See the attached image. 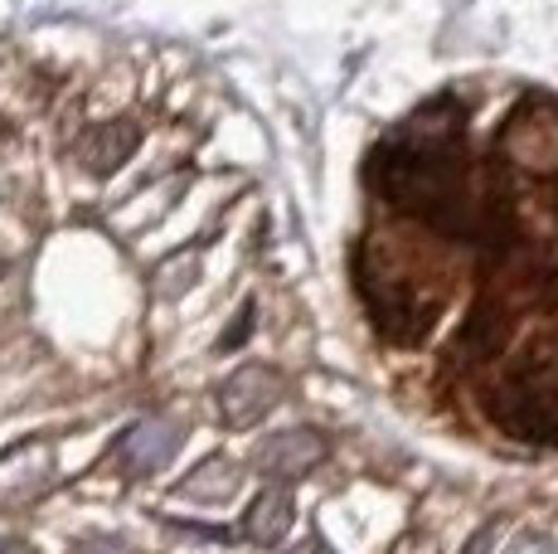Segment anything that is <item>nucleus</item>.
<instances>
[{
    "label": "nucleus",
    "mask_w": 558,
    "mask_h": 554,
    "mask_svg": "<svg viewBox=\"0 0 558 554\" xmlns=\"http://www.w3.org/2000/svg\"><path fill=\"white\" fill-rule=\"evenodd\" d=\"M287 530H292V492L287 486H267L248 506V516H243V535L257 540V545H277Z\"/></svg>",
    "instance_id": "obj_5"
},
{
    "label": "nucleus",
    "mask_w": 558,
    "mask_h": 554,
    "mask_svg": "<svg viewBox=\"0 0 558 554\" xmlns=\"http://www.w3.org/2000/svg\"><path fill=\"white\" fill-rule=\"evenodd\" d=\"M320 457H326V438L316 429L272 433V438H263V447H257V467L267 477H306Z\"/></svg>",
    "instance_id": "obj_4"
},
{
    "label": "nucleus",
    "mask_w": 558,
    "mask_h": 554,
    "mask_svg": "<svg viewBox=\"0 0 558 554\" xmlns=\"http://www.w3.org/2000/svg\"><path fill=\"white\" fill-rule=\"evenodd\" d=\"M296 554H320V550H316V545H302V550H296Z\"/></svg>",
    "instance_id": "obj_10"
},
{
    "label": "nucleus",
    "mask_w": 558,
    "mask_h": 554,
    "mask_svg": "<svg viewBox=\"0 0 558 554\" xmlns=\"http://www.w3.org/2000/svg\"><path fill=\"white\" fill-rule=\"evenodd\" d=\"M73 554H136V550H126L122 540H78V545H73Z\"/></svg>",
    "instance_id": "obj_7"
},
{
    "label": "nucleus",
    "mask_w": 558,
    "mask_h": 554,
    "mask_svg": "<svg viewBox=\"0 0 558 554\" xmlns=\"http://www.w3.org/2000/svg\"><path fill=\"white\" fill-rule=\"evenodd\" d=\"M239 482H243L239 462H229V457H209V462H199L195 472L180 482L175 496L195 501V506H219V501H229L233 492H239Z\"/></svg>",
    "instance_id": "obj_6"
},
{
    "label": "nucleus",
    "mask_w": 558,
    "mask_h": 554,
    "mask_svg": "<svg viewBox=\"0 0 558 554\" xmlns=\"http://www.w3.org/2000/svg\"><path fill=\"white\" fill-rule=\"evenodd\" d=\"M364 195L374 336L496 438L558 447V88L442 83L369 146Z\"/></svg>",
    "instance_id": "obj_1"
},
{
    "label": "nucleus",
    "mask_w": 558,
    "mask_h": 554,
    "mask_svg": "<svg viewBox=\"0 0 558 554\" xmlns=\"http://www.w3.org/2000/svg\"><path fill=\"white\" fill-rule=\"evenodd\" d=\"M506 554H558V550H554L544 535H520V540H514V545H510Z\"/></svg>",
    "instance_id": "obj_8"
},
{
    "label": "nucleus",
    "mask_w": 558,
    "mask_h": 554,
    "mask_svg": "<svg viewBox=\"0 0 558 554\" xmlns=\"http://www.w3.org/2000/svg\"><path fill=\"white\" fill-rule=\"evenodd\" d=\"M185 443V423L180 419H142L136 429H126V438L117 443V457L132 477H151L175 457V447Z\"/></svg>",
    "instance_id": "obj_3"
},
{
    "label": "nucleus",
    "mask_w": 558,
    "mask_h": 554,
    "mask_svg": "<svg viewBox=\"0 0 558 554\" xmlns=\"http://www.w3.org/2000/svg\"><path fill=\"white\" fill-rule=\"evenodd\" d=\"M282 394H287L282 375H277L272 365H263V360H253V365H239L229 380H223L219 409L233 429H253L263 413H272L277 404H282Z\"/></svg>",
    "instance_id": "obj_2"
},
{
    "label": "nucleus",
    "mask_w": 558,
    "mask_h": 554,
    "mask_svg": "<svg viewBox=\"0 0 558 554\" xmlns=\"http://www.w3.org/2000/svg\"><path fill=\"white\" fill-rule=\"evenodd\" d=\"M0 554H29V550L20 545V540H0Z\"/></svg>",
    "instance_id": "obj_9"
}]
</instances>
